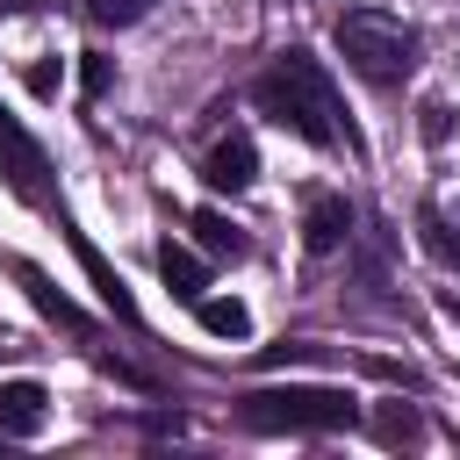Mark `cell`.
Masks as SVG:
<instances>
[{
	"label": "cell",
	"mask_w": 460,
	"mask_h": 460,
	"mask_svg": "<svg viewBox=\"0 0 460 460\" xmlns=\"http://www.w3.org/2000/svg\"><path fill=\"white\" fill-rule=\"evenodd\" d=\"M144 14H151V0H86V22H101V29H129Z\"/></svg>",
	"instance_id": "obj_13"
},
{
	"label": "cell",
	"mask_w": 460,
	"mask_h": 460,
	"mask_svg": "<svg viewBox=\"0 0 460 460\" xmlns=\"http://www.w3.org/2000/svg\"><path fill=\"white\" fill-rule=\"evenodd\" d=\"M345 237H352V201H345V194H309L302 244H309V252H338Z\"/></svg>",
	"instance_id": "obj_8"
},
{
	"label": "cell",
	"mask_w": 460,
	"mask_h": 460,
	"mask_svg": "<svg viewBox=\"0 0 460 460\" xmlns=\"http://www.w3.org/2000/svg\"><path fill=\"white\" fill-rule=\"evenodd\" d=\"M252 101H259V115H273L280 129H295V137L316 144V151H345V158L367 151L359 129H352V115H345L338 79H331L323 58H309V50H280V58L252 79Z\"/></svg>",
	"instance_id": "obj_1"
},
{
	"label": "cell",
	"mask_w": 460,
	"mask_h": 460,
	"mask_svg": "<svg viewBox=\"0 0 460 460\" xmlns=\"http://www.w3.org/2000/svg\"><path fill=\"white\" fill-rule=\"evenodd\" d=\"M43 417H50L43 381H0V431H7V438H36Z\"/></svg>",
	"instance_id": "obj_7"
},
{
	"label": "cell",
	"mask_w": 460,
	"mask_h": 460,
	"mask_svg": "<svg viewBox=\"0 0 460 460\" xmlns=\"http://www.w3.org/2000/svg\"><path fill=\"white\" fill-rule=\"evenodd\" d=\"M7 352H14V338H7V331H0V359H7Z\"/></svg>",
	"instance_id": "obj_15"
},
{
	"label": "cell",
	"mask_w": 460,
	"mask_h": 460,
	"mask_svg": "<svg viewBox=\"0 0 460 460\" xmlns=\"http://www.w3.org/2000/svg\"><path fill=\"white\" fill-rule=\"evenodd\" d=\"M338 50H345V65L367 79V86H402L410 72H417V29L402 22V14H388V7H345L338 14Z\"/></svg>",
	"instance_id": "obj_2"
},
{
	"label": "cell",
	"mask_w": 460,
	"mask_h": 460,
	"mask_svg": "<svg viewBox=\"0 0 460 460\" xmlns=\"http://www.w3.org/2000/svg\"><path fill=\"white\" fill-rule=\"evenodd\" d=\"M381 438H417V417L410 410H381Z\"/></svg>",
	"instance_id": "obj_14"
},
{
	"label": "cell",
	"mask_w": 460,
	"mask_h": 460,
	"mask_svg": "<svg viewBox=\"0 0 460 460\" xmlns=\"http://www.w3.org/2000/svg\"><path fill=\"white\" fill-rule=\"evenodd\" d=\"M0 172H7V187H14L22 201L58 208V194H50V158H43V144L7 115V101H0Z\"/></svg>",
	"instance_id": "obj_4"
},
{
	"label": "cell",
	"mask_w": 460,
	"mask_h": 460,
	"mask_svg": "<svg viewBox=\"0 0 460 460\" xmlns=\"http://www.w3.org/2000/svg\"><path fill=\"white\" fill-rule=\"evenodd\" d=\"M424 244H431L446 266H460V201H438V208L424 216Z\"/></svg>",
	"instance_id": "obj_10"
},
{
	"label": "cell",
	"mask_w": 460,
	"mask_h": 460,
	"mask_svg": "<svg viewBox=\"0 0 460 460\" xmlns=\"http://www.w3.org/2000/svg\"><path fill=\"white\" fill-rule=\"evenodd\" d=\"M194 237H201V244H208L216 259H244V237H237V230H230L223 216H208V208L194 216Z\"/></svg>",
	"instance_id": "obj_11"
},
{
	"label": "cell",
	"mask_w": 460,
	"mask_h": 460,
	"mask_svg": "<svg viewBox=\"0 0 460 460\" xmlns=\"http://www.w3.org/2000/svg\"><path fill=\"white\" fill-rule=\"evenodd\" d=\"M194 309H201V331H216V338H244L252 331L244 302H194Z\"/></svg>",
	"instance_id": "obj_12"
},
{
	"label": "cell",
	"mask_w": 460,
	"mask_h": 460,
	"mask_svg": "<svg viewBox=\"0 0 460 460\" xmlns=\"http://www.w3.org/2000/svg\"><path fill=\"white\" fill-rule=\"evenodd\" d=\"M201 180H208L216 194H244V187L259 180V151H252V137H244V129H230V137L201 158Z\"/></svg>",
	"instance_id": "obj_5"
},
{
	"label": "cell",
	"mask_w": 460,
	"mask_h": 460,
	"mask_svg": "<svg viewBox=\"0 0 460 460\" xmlns=\"http://www.w3.org/2000/svg\"><path fill=\"white\" fill-rule=\"evenodd\" d=\"M158 273H165V288H172V295H187V302H201V288H208V266H201L187 244H172V237L158 244Z\"/></svg>",
	"instance_id": "obj_9"
},
{
	"label": "cell",
	"mask_w": 460,
	"mask_h": 460,
	"mask_svg": "<svg viewBox=\"0 0 460 460\" xmlns=\"http://www.w3.org/2000/svg\"><path fill=\"white\" fill-rule=\"evenodd\" d=\"M237 417L252 431H345V424H359V402L323 381H288V388L237 395Z\"/></svg>",
	"instance_id": "obj_3"
},
{
	"label": "cell",
	"mask_w": 460,
	"mask_h": 460,
	"mask_svg": "<svg viewBox=\"0 0 460 460\" xmlns=\"http://www.w3.org/2000/svg\"><path fill=\"white\" fill-rule=\"evenodd\" d=\"M7 273L22 280V295H29V302H36L50 323H65L72 338H86V309H79V302H72V295H65V288L43 273V266H29V259H7Z\"/></svg>",
	"instance_id": "obj_6"
}]
</instances>
